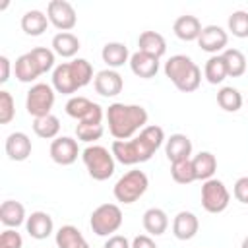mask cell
<instances>
[{
  "label": "cell",
  "instance_id": "cell-28",
  "mask_svg": "<svg viewBox=\"0 0 248 248\" xmlns=\"http://www.w3.org/2000/svg\"><path fill=\"white\" fill-rule=\"evenodd\" d=\"M192 167L196 172V180H209L213 178L217 170V159L211 151H200L196 157H192Z\"/></svg>",
  "mask_w": 248,
  "mask_h": 248
},
{
  "label": "cell",
  "instance_id": "cell-2",
  "mask_svg": "<svg viewBox=\"0 0 248 248\" xmlns=\"http://www.w3.org/2000/svg\"><path fill=\"white\" fill-rule=\"evenodd\" d=\"M108 132L114 140H132L147 126V110L141 105H124V103H112L108 105L107 112Z\"/></svg>",
  "mask_w": 248,
  "mask_h": 248
},
{
  "label": "cell",
  "instance_id": "cell-21",
  "mask_svg": "<svg viewBox=\"0 0 248 248\" xmlns=\"http://www.w3.org/2000/svg\"><path fill=\"white\" fill-rule=\"evenodd\" d=\"M202 29H203V27H202L200 19H198L196 16H190V14H184V16H180V17H176L174 23H172L174 35H176L180 41H186V43L198 41Z\"/></svg>",
  "mask_w": 248,
  "mask_h": 248
},
{
  "label": "cell",
  "instance_id": "cell-43",
  "mask_svg": "<svg viewBox=\"0 0 248 248\" xmlns=\"http://www.w3.org/2000/svg\"><path fill=\"white\" fill-rule=\"evenodd\" d=\"M240 248H248V234L244 236V240H242V244H240Z\"/></svg>",
  "mask_w": 248,
  "mask_h": 248
},
{
  "label": "cell",
  "instance_id": "cell-32",
  "mask_svg": "<svg viewBox=\"0 0 248 248\" xmlns=\"http://www.w3.org/2000/svg\"><path fill=\"white\" fill-rule=\"evenodd\" d=\"M242 95L236 87L232 85H225L217 91V105L225 110V112H236L242 108Z\"/></svg>",
  "mask_w": 248,
  "mask_h": 248
},
{
  "label": "cell",
  "instance_id": "cell-16",
  "mask_svg": "<svg viewBox=\"0 0 248 248\" xmlns=\"http://www.w3.org/2000/svg\"><path fill=\"white\" fill-rule=\"evenodd\" d=\"M14 74H16V79L21 81V83H31L35 81L39 76H43V68L41 64L37 62V58L33 56V52H25L21 56L16 58V64H14Z\"/></svg>",
  "mask_w": 248,
  "mask_h": 248
},
{
  "label": "cell",
  "instance_id": "cell-9",
  "mask_svg": "<svg viewBox=\"0 0 248 248\" xmlns=\"http://www.w3.org/2000/svg\"><path fill=\"white\" fill-rule=\"evenodd\" d=\"M66 114L78 122H85V124H103V107L99 103H93L91 99L87 97H81V95H76V97H70L66 101Z\"/></svg>",
  "mask_w": 248,
  "mask_h": 248
},
{
  "label": "cell",
  "instance_id": "cell-41",
  "mask_svg": "<svg viewBox=\"0 0 248 248\" xmlns=\"http://www.w3.org/2000/svg\"><path fill=\"white\" fill-rule=\"evenodd\" d=\"M132 248H157V244L149 234H138L132 240Z\"/></svg>",
  "mask_w": 248,
  "mask_h": 248
},
{
  "label": "cell",
  "instance_id": "cell-37",
  "mask_svg": "<svg viewBox=\"0 0 248 248\" xmlns=\"http://www.w3.org/2000/svg\"><path fill=\"white\" fill-rule=\"evenodd\" d=\"M16 116V103L10 91H0V124H10Z\"/></svg>",
  "mask_w": 248,
  "mask_h": 248
},
{
  "label": "cell",
  "instance_id": "cell-19",
  "mask_svg": "<svg viewBox=\"0 0 248 248\" xmlns=\"http://www.w3.org/2000/svg\"><path fill=\"white\" fill-rule=\"evenodd\" d=\"M200 221L192 211H178L172 219V234L178 240H190L198 234Z\"/></svg>",
  "mask_w": 248,
  "mask_h": 248
},
{
  "label": "cell",
  "instance_id": "cell-34",
  "mask_svg": "<svg viewBox=\"0 0 248 248\" xmlns=\"http://www.w3.org/2000/svg\"><path fill=\"white\" fill-rule=\"evenodd\" d=\"M170 176L176 184H190L196 180V172L192 167V159L186 161H178V163H170Z\"/></svg>",
  "mask_w": 248,
  "mask_h": 248
},
{
  "label": "cell",
  "instance_id": "cell-8",
  "mask_svg": "<svg viewBox=\"0 0 248 248\" xmlns=\"http://www.w3.org/2000/svg\"><path fill=\"white\" fill-rule=\"evenodd\" d=\"M54 87L48 83H35L31 85V89L27 91L25 97V108L33 118H41L46 114H52V107H54Z\"/></svg>",
  "mask_w": 248,
  "mask_h": 248
},
{
  "label": "cell",
  "instance_id": "cell-3",
  "mask_svg": "<svg viewBox=\"0 0 248 248\" xmlns=\"http://www.w3.org/2000/svg\"><path fill=\"white\" fill-rule=\"evenodd\" d=\"M93 66L85 58H74L70 62H60L52 70V87L56 93L72 95L78 89L93 81Z\"/></svg>",
  "mask_w": 248,
  "mask_h": 248
},
{
  "label": "cell",
  "instance_id": "cell-11",
  "mask_svg": "<svg viewBox=\"0 0 248 248\" xmlns=\"http://www.w3.org/2000/svg\"><path fill=\"white\" fill-rule=\"evenodd\" d=\"M46 17L60 33H70L78 23V14L66 0H50L46 6Z\"/></svg>",
  "mask_w": 248,
  "mask_h": 248
},
{
  "label": "cell",
  "instance_id": "cell-31",
  "mask_svg": "<svg viewBox=\"0 0 248 248\" xmlns=\"http://www.w3.org/2000/svg\"><path fill=\"white\" fill-rule=\"evenodd\" d=\"M203 76H205V79H207L211 85L223 83L225 78H229L225 60H223L221 54H213V56L207 58V62H205V66H203Z\"/></svg>",
  "mask_w": 248,
  "mask_h": 248
},
{
  "label": "cell",
  "instance_id": "cell-7",
  "mask_svg": "<svg viewBox=\"0 0 248 248\" xmlns=\"http://www.w3.org/2000/svg\"><path fill=\"white\" fill-rule=\"evenodd\" d=\"M122 209L116 203H101L93 209L89 227L97 236H112V232L122 227Z\"/></svg>",
  "mask_w": 248,
  "mask_h": 248
},
{
  "label": "cell",
  "instance_id": "cell-25",
  "mask_svg": "<svg viewBox=\"0 0 248 248\" xmlns=\"http://www.w3.org/2000/svg\"><path fill=\"white\" fill-rule=\"evenodd\" d=\"M54 240H56V248H89L85 236L74 225H62L56 231Z\"/></svg>",
  "mask_w": 248,
  "mask_h": 248
},
{
  "label": "cell",
  "instance_id": "cell-10",
  "mask_svg": "<svg viewBox=\"0 0 248 248\" xmlns=\"http://www.w3.org/2000/svg\"><path fill=\"white\" fill-rule=\"evenodd\" d=\"M231 192L219 178H209L202 184V207L207 213H221L229 207Z\"/></svg>",
  "mask_w": 248,
  "mask_h": 248
},
{
  "label": "cell",
  "instance_id": "cell-40",
  "mask_svg": "<svg viewBox=\"0 0 248 248\" xmlns=\"http://www.w3.org/2000/svg\"><path fill=\"white\" fill-rule=\"evenodd\" d=\"M103 248H132V242L122 234H112L107 238Z\"/></svg>",
  "mask_w": 248,
  "mask_h": 248
},
{
  "label": "cell",
  "instance_id": "cell-12",
  "mask_svg": "<svg viewBox=\"0 0 248 248\" xmlns=\"http://www.w3.org/2000/svg\"><path fill=\"white\" fill-rule=\"evenodd\" d=\"M50 159L56 163V165H62V167H68V165H74L78 155H79V147H78V141L70 136H58L56 140L50 141Z\"/></svg>",
  "mask_w": 248,
  "mask_h": 248
},
{
  "label": "cell",
  "instance_id": "cell-15",
  "mask_svg": "<svg viewBox=\"0 0 248 248\" xmlns=\"http://www.w3.org/2000/svg\"><path fill=\"white\" fill-rule=\"evenodd\" d=\"M4 149H6V155H8L10 161L21 163V161H25L31 155L33 143H31V140H29V136L25 132H12L6 138Z\"/></svg>",
  "mask_w": 248,
  "mask_h": 248
},
{
  "label": "cell",
  "instance_id": "cell-26",
  "mask_svg": "<svg viewBox=\"0 0 248 248\" xmlns=\"http://www.w3.org/2000/svg\"><path fill=\"white\" fill-rule=\"evenodd\" d=\"M138 46L141 52L145 54H151L155 58H161L165 52H167V41L161 33L157 31H143L140 37H138Z\"/></svg>",
  "mask_w": 248,
  "mask_h": 248
},
{
  "label": "cell",
  "instance_id": "cell-30",
  "mask_svg": "<svg viewBox=\"0 0 248 248\" xmlns=\"http://www.w3.org/2000/svg\"><path fill=\"white\" fill-rule=\"evenodd\" d=\"M33 132L43 140H56L60 134V120L54 114H46L41 118H33Z\"/></svg>",
  "mask_w": 248,
  "mask_h": 248
},
{
  "label": "cell",
  "instance_id": "cell-35",
  "mask_svg": "<svg viewBox=\"0 0 248 248\" xmlns=\"http://www.w3.org/2000/svg\"><path fill=\"white\" fill-rule=\"evenodd\" d=\"M227 27L234 37L246 39L248 37V12H244V10L232 12L227 19Z\"/></svg>",
  "mask_w": 248,
  "mask_h": 248
},
{
  "label": "cell",
  "instance_id": "cell-1",
  "mask_svg": "<svg viewBox=\"0 0 248 248\" xmlns=\"http://www.w3.org/2000/svg\"><path fill=\"white\" fill-rule=\"evenodd\" d=\"M165 140H167L165 130L157 124H151V126H145L132 140H114L110 145V151L118 163L132 167V165L149 161L155 155V151L163 145Z\"/></svg>",
  "mask_w": 248,
  "mask_h": 248
},
{
  "label": "cell",
  "instance_id": "cell-36",
  "mask_svg": "<svg viewBox=\"0 0 248 248\" xmlns=\"http://www.w3.org/2000/svg\"><path fill=\"white\" fill-rule=\"evenodd\" d=\"M105 134V126L103 124H85V122H78L76 126V136L79 141L85 143H95L97 140H101V136Z\"/></svg>",
  "mask_w": 248,
  "mask_h": 248
},
{
  "label": "cell",
  "instance_id": "cell-5",
  "mask_svg": "<svg viewBox=\"0 0 248 248\" xmlns=\"http://www.w3.org/2000/svg\"><path fill=\"white\" fill-rule=\"evenodd\" d=\"M81 159H83V165L89 172V176L93 180H108L112 174H114V155L112 151H108L107 147L103 145H87L83 151H81Z\"/></svg>",
  "mask_w": 248,
  "mask_h": 248
},
{
  "label": "cell",
  "instance_id": "cell-39",
  "mask_svg": "<svg viewBox=\"0 0 248 248\" xmlns=\"http://www.w3.org/2000/svg\"><path fill=\"white\" fill-rule=\"evenodd\" d=\"M232 196L236 198V202H240V203H246V205H248V176H240V178L234 182Z\"/></svg>",
  "mask_w": 248,
  "mask_h": 248
},
{
  "label": "cell",
  "instance_id": "cell-23",
  "mask_svg": "<svg viewBox=\"0 0 248 248\" xmlns=\"http://www.w3.org/2000/svg\"><path fill=\"white\" fill-rule=\"evenodd\" d=\"M130 52H128V46L124 45V43H116V41H112V43H107L105 46H103V50H101V58H103V62L110 68V70H114V68H120V66H124L126 62H130Z\"/></svg>",
  "mask_w": 248,
  "mask_h": 248
},
{
  "label": "cell",
  "instance_id": "cell-24",
  "mask_svg": "<svg viewBox=\"0 0 248 248\" xmlns=\"http://www.w3.org/2000/svg\"><path fill=\"white\" fill-rule=\"evenodd\" d=\"M141 223H143V229L149 236H161L169 229V217L161 207H149L143 213Z\"/></svg>",
  "mask_w": 248,
  "mask_h": 248
},
{
  "label": "cell",
  "instance_id": "cell-17",
  "mask_svg": "<svg viewBox=\"0 0 248 248\" xmlns=\"http://www.w3.org/2000/svg\"><path fill=\"white\" fill-rule=\"evenodd\" d=\"M165 155L170 163L186 161L192 155V141L186 134H170V138L165 140Z\"/></svg>",
  "mask_w": 248,
  "mask_h": 248
},
{
  "label": "cell",
  "instance_id": "cell-4",
  "mask_svg": "<svg viewBox=\"0 0 248 248\" xmlns=\"http://www.w3.org/2000/svg\"><path fill=\"white\" fill-rule=\"evenodd\" d=\"M165 76L174 83V87L182 93H192L202 83L200 66L186 54H174L165 62Z\"/></svg>",
  "mask_w": 248,
  "mask_h": 248
},
{
  "label": "cell",
  "instance_id": "cell-22",
  "mask_svg": "<svg viewBox=\"0 0 248 248\" xmlns=\"http://www.w3.org/2000/svg\"><path fill=\"white\" fill-rule=\"evenodd\" d=\"M0 221L8 227V229H17L19 225H23L27 221L25 215V207L23 203L16 202V200H6L0 205Z\"/></svg>",
  "mask_w": 248,
  "mask_h": 248
},
{
  "label": "cell",
  "instance_id": "cell-29",
  "mask_svg": "<svg viewBox=\"0 0 248 248\" xmlns=\"http://www.w3.org/2000/svg\"><path fill=\"white\" fill-rule=\"evenodd\" d=\"M52 50L62 58H74L79 50V39L74 33H56L52 37Z\"/></svg>",
  "mask_w": 248,
  "mask_h": 248
},
{
  "label": "cell",
  "instance_id": "cell-18",
  "mask_svg": "<svg viewBox=\"0 0 248 248\" xmlns=\"http://www.w3.org/2000/svg\"><path fill=\"white\" fill-rule=\"evenodd\" d=\"M25 229H27L31 238L45 240V238H48L52 234L54 223H52V217L46 211H33L25 221Z\"/></svg>",
  "mask_w": 248,
  "mask_h": 248
},
{
  "label": "cell",
  "instance_id": "cell-20",
  "mask_svg": "<svg viewBox=\"0 0 248 248\" xmlns=\"http://www.w3.org/2000/svg\"><path fill=\"white\" fill-rule=\"evenodd\" d=\"M128 64H130V70L138 78H141V79H151L159 72V58H155L151 54H145L141 50L134 52L130 56V62Z\"/></svg>",
  "mask_w": 248,
  "mask_h": 248
},
{
  "label": "cell",
  "instance_id": "cell-14",
  "mask_svg": "<svg viewBox=\"0 0 248 248\" xmlns=\"http://www.w3.org/2000/svg\"><path fill=\"white\" fill-rule=\"evenodd\" d=\"M93 85H95V91L99 95H103V97H116L122 91V87H124V79H122V76L116 70L105 68V70L95 74Z\"/></svg>",
  "mask_w": 248,
  "mask_h": 248
},
{
  "label": "cell",
  "instance_id": "cell-42",
  "mask_svg": "<svg viewBox=\"0 0 248 248\" xmlns=\"http://www.w3.org/2000/svg\"><path fill=\"white\" fill-rule=\"evenodd\" d=\"M10 74H12V62L8 56H0V83H6L10 79Z\"/></svg>",
  "mask_w": 248,
  "mask_h": 248
},
{
  "label": "cell",
  "instance_id": "cell-27",
  "mask_svg": "<svg viewBox=\"0 0 248 248\" xmlns=\"http://www.w3.org/2000/svg\"><path fill=\"white\" fill-rule=\"evenodd\" d=\"M48 23H50V21H48L46 14H43L41 10H29V12H25V14L21 16V29H23V33L29 35V37H39V35H43V33L46 31Z\"/></svg>",
  "mask_w": 248,
  "mask_h": 248
},
{
  "label": "cell",
  "instance_id": "cell-33",
  "mask_svg": "<svg viewBox=\"0 0 248 248\" xmlns=\"http://www.w3.org/2000/svg\"><path fill=\"white\" fill-rule=\"evenodd\" d=\"M225 66H227V74L231 78H240L246 72V56L238 50V48H225L221 52Z\"/></svg>",
  "mask_w": 248,
  "mask_h": 248
},
{
  "label": "cell",
  "instance_id": "cell-38",
  "mask_svg": "<svg viewBox=\"0 0 248 248\" xmlns=\"http://www.w3.org/2000/svg\"><path fill=\"white\" fill-rule=\"evenodd\" d=\"M0 248H23V238L16 229H6L0 234Z\"/></svg>",
  "mask_w": 248,
  "mask_h": 248
},
{
  "label": "cell",
  "instance_id": "cell-13",
  "mask_svg": "<svg viewBox=\"0 0 248 248\" xmlns=\"http://www.w3.org/2000/svg\"><path fill=\"white\" fill-rule=\"evenodd\" d=\"M227 43H229V33L219 25H205L198 37L200 48L209 52L211 56L223 52L227 48Z\"/></svg>",
  "mask_w": 248,
  "mask_h": 248
},
{
  "label": "cell",
  "instance_id": "cell-6",
  "mask_svg": "<svg viewBox=\"0 0 248 248\" xmlns=\"http://www.w3.org/2000/svg\"><path fill=\"white\" fill-rule=\"evenodd\" d=\"M147 186H149V178L143 170H138V169H132L128 172H124L114 188H112V194L116 198V202L124 203V205H130L134 202H138L145 192H147Z\"/></svg>",
  "mask_w": 248,
  "mask_h": 248
}]
</instances>
